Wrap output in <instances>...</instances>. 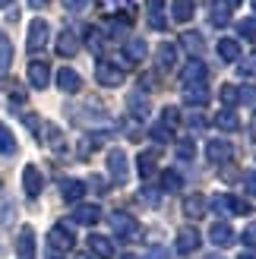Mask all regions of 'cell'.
<instances>
[{
    "label": "cell",
    "mask_w": 256,
    "mask_h": 259,
    "mask_svg": "<svg viewBox=\"0 0 256 259\" xmlns=\"http://www.w3.org/2000/svg\"><path fill=\"white\" fill-rule=\"evenodd\" d=\"M111 228H114V234H117L120 240H136L139 234H143L139 225H136V218L126 215V212H114L111 215Z\"/></svg>",
    "instance_id": "cell-1"
},
{
    "label": "cell",
    "mask_w": 256,
    "mask_h": 259,
    "mask_svg": "<svg viewBox=\"0 0 256 259\" xmlns=\"http://www.w3.org/2000/svg\"><path fill=\"white\" fill-rule=\"evenodd\" d=\"M51 38V25L45 19H32L29 22V38H25V48H29V54H38Z\"/></svg>",
    "instance_id": "cell-2"
},
{
    "label": "cell",
    "mask_w": 256,
    "mask_h": 259,
    "mask_svg": "<svg viewBox=\"0 0 256 259\" xmlns=\"http://www.w3.org/2000/svg\"><path fill=\"white\" fill-rule=\"evenodd\" d=\"M22 190H25V196H29V199H38V196H41L45 177H41V171H38L35 164H25V167H22Z\"/></svg>",
    "instance_id": "cell-3"
},
{
    "label": "cell",
    "mask_w": 256,
    "mask_h": 259,
    "mask_svg": "<svg viewBox=\"0 0 256 259\" xmlns=\"http://www.w3.org/2000/svg\"><path fill=\"white\" fill-rule=\"evenodd\" d=\"M108 174H111V180H117V184H126L130 167H126V152L123 149H111L108 152Z\"/></svg>",
    "instance_id": "cell-4"
},
{
    "label": "cell",
    "mask_w": 256,
    "mask_h": 259,
    "mask_svg": "<svg viewBox=\"0 0 256 259\" xmlns=\"http://www.w3.org/2000/svg\"><path fill=\"white\" fill-rule=\"evenodd\" d=\"M177 253H184V256H190V253H196L199 250V243H202V237H199V231L196 228H181V231H177Z\"/></svg>",
    "instance_id": "cell-5"
},
{
    "label": "cell",
    "mask_w": 256,
    "mask_h": 259,
    "mask_svg": "<svg viewBox=\"0 0 256 259\" xmlns=\"http://www.w3.org/2000/svg\"><path fill=\"white\" fill-rule=\"evenodd\" d=\"M95 79H98V85L114 89V85H120V82H123V70H117V67H114V63H108V60H98V67H95Z\"/></svg>",
    "instance_id": "cell-6"
},
{
    "label": "cell",
    "mask_w": 256,
    "mask_h": 259,
    "mask_svg": "<svg viewBox=\"0 0 256 259\" xmlns=\"http://www.w3.org/2000/svg\"><path fill=\"white\" fill-rule=\"evenodd\" d=\"M48 243H51V250H73V243H76V237H73V231L67 228V225H54L51 228V234H48Z\"/></svg>",
    "instance_id": "cell-7"
},
{
    "label": "cell",
    "mask_w": 256,
    "mask_h": 259,
    "mask_svg": "<svg viewBox=\"0 0 256 259\" xmlns=\"http://www.w3.org/2000/svg\"><path fill=\"white\" fill-rule=\"evenodd\" d=\"M57 89H60V92H67V95H76L82 89V76L76 73L73 67H60L57 70Z\"/></svg>",
    "instance_id": "cell-8"
},
{
    "label": "cell",
    "mask_w": 256,
    "mask_h": 259,
    "mask_svg": "<svg viewBox=\"0 0 256 259\" xmlns=\"http://www.w3.org/2000/svg\"><path fill=\"white\" fill-rule=\"evenodd\" d=\"M29 82H32V89H38V92L51 85V67L45 60H32L29 63Z\"/></svg>",
    "instance_id": "cell-9"
},
{
    "label": "cell",
    "mask_w": 256,
    "mask_h": 259,
    "mask_svg": "<svg viewBox=\"0 0 256 259\" xmlns=\"http://www.w3.org/2000/svg\"><path fill=\"white\" fill-rule=\"evenodd\" d=\"M206 155H209L212 164H225V161H231L234 149H231V142H228V139H212L209 146H206Z\"/></svg>",
    "instance_id": "cell-10"
},
{
    "label": "cell",
    "mask_w": 256,
    "mask_h": 259,
    "mask_svg": "<svg viewBox=\"0 0 256 259\" xmlns=\"http://www.w3.org/2000/svg\"><path fill=\"white\" fill-rule=\"evenodd\" d=\"M209 240L215 243V247H231V243H234L231 225H228V222H215V225L209 228Z\"/></svg>",
    "instance_id": "cell-11"
},
{
    "label": "cell",
    "mask_w": 256,
    "mask_h": 259,
    "mask_svg": "<svg viewBox=\"0 0 256 259\" xmlns=\"http://www.w3.org/2000/svg\"><path fill=\"white\" fill-rule=\"evenodd\" d=\"M16 253H19V259H32L35 256V231L25 225V228H19V237H16Z\"/></svg>",
    "instance_id": "cell-12"
},
{
    "label": "cell",
    "mask_w": 256,
    "mask_h": 259,
    "mask_svg": "<svg viewBox=\"0 0 256 259\" xmlns=\"http://www.w3.org/2000/svg\"><path fill=\"white\" fill-rule=\"evenodd\" d=\"M89 253H92L95 259H111V256H114V243H111V237H105V234H92V237H89Z\"/></svg>",
    "instance_id": "cell-13"
},
{
    "label": "cell",
    "mask_w": 256,
    "mask_h": 259,
    "mask_svg": "<svg viewBox=\"0 0 256 259\" xmlns=\"http://www.w3.org/2000/svg\"><path fill=\"white\" fill-rule=\"evenodd\" d=\"M126 108H130V114H133L136 120H146L149 111H152L149 95H143V92H130V98H126Z\"/></svg>",
    "instance_id": "cell-14"
},
{
    "label": "cell",
    "mask_w": 256,
    "mask_h": 259,
    "mask_svg": "<svg viewBox=\"0 0 256 259\" xmlns=\"http://www.w3.org/2000/svg\"><path fill=\"white\" fill-rule=\"evenodd\" d=\"M76 51H79V38H76L73 29H63V32L57 35V54H60V57H73Z\"/></svg>",
    "instance_id": "cell-15"
},
{
    "label": "cell",
    "mask_w": 256,
    "mask_h": 259,
    "mask_svg": "<svg viewBox=\"0 0 256 259\" xmlns=\"http://www.w3.org/2000/svg\"><path fill=\"white\" fill-rule=\"evenodd\" d=\"M184 101H187V105L202 108L209 101V89L202 85V82H190V85H184Z\"/></svg>",
    "instance_id": "cell-16"
},
{
    "label": "cell",
    "mask_w": 256,
    "mask_h": 259,
    "mask_svg": "<svg viewBox=\"0 0 256 259\" xmlns=\"http://www.w3.org/2000/svg\"><path fill=\"white\" fill-rule=\"evenodd\" d=\"M60 196H63V202H79L82 196H86V184L82 180H63L60 184Z\"/></svg>",
    "instance_id": "cell-17"
},
{
    "label": "cell",
    "mask_w": 256,
    "mask_h": 259,
    "mask_svg": "<svg viewBox=\"0 0 256 259\" xmlns=\"http://www.w3.org/2000/svg\"><path fill=\"white\" fill-rule=\"evenodd\" d=\"M193 13H196L193 0H174V4H171V19L174 22H190V19H193Z\"/></svg>",
    "instance_id": "cell-18"
},
{
    "label": "cell",
    "mask_w": 256,
    "mask_h": 259,
    "mask_svg": "<svg viewBox=\"0 0 256 259\" xmlns=\"http://www.w3.org/2000/svg\"><path fill=\"white\" fill-rule=\"evenodd\" d=\"M184 215L187 218H202V215H206V196H202V193L187 196L184 199Z\"/></svg>",
    "instance_id": "cell-19"
},
{
    "label": "cell",
    "mask_w": 256,
    "mask_h": 259,
    "mask_svg": "<svg viewBox=\"0 0 256 259\" xmlns=\"http://www.w3.org/2000/svg\"><path fill=\"white\" fill-rule=\"evenodd\" d=\"M98 218H101V209H98V205H76V212H73V222L76 225H95L98 222Z\"/></svg>",
    "instance_id": "cell-20"
},
{
    "label": "cell",
    "mask_w": 256,
    "mask_h": 259,
    "mask_svg": "<svg viewBox=\"0 0 256 259\" xmlns=\"http://www.w3.org/2000/svg\"><path fill=\"white\" fill-rule=\"evenodd\" d=\"M146 41H143V38H130V41H126L123 45V54H126V63H139V60H143L146 57Z\"/></svg>",
    "instance_id": "cell-21"
},
{
    "label": "cell",
    "mask_w": 256,
    "mask_h": 259,
    "mask_svg": "<svg viewBox=\"0 0 256 259\" xmlns=\"http://www.w3.org/2000/svg\"><path fill=\"white\" fill-rule=\"evenodd\" d=\"M174 63H177V48L171 41L158 45V70H174Z\"/></svg>",
    "instance_id": "cell-22"
},
{
    "label": "cell",
    "mask_w": 256,
    "mask_h": 259,
    "mask_svg": "<svg viewBox=\"0 0 256 259\" xmlns=\"http://www.w3.org/2000/svg\"><path fill=\"white\" fill-rule=\"evenodd\" d=\"M219 57L228 60V63L240 60V45L234 41V38H222V41H219Z\"/></svg>",
    "instance_id": "cell-23"
},
{
    "label": "cell",
    "mask_w": 256,
    "mask_h": 259,
    "mask_svg": "<svg viewBox=\"0 0 256 259\" xmlns=\"http://www.w3.org/2000/svg\"><path fill=\"white\" fill-rule=\"evenodd\" d=\"M181 79H184V85H190V82H202V79H206V67H202L199 60H190L187 70L181 73Z\"/></svg>",
    "instance_id": "cell-24"
},
{
    "label": "cell",
    "mask_w": 256,
    "mask_h": 259,
    "mask_svg": "<svg viewBox=\"0 0 256 259\" xmlns=\"http://www.w3.org/2000/svg\"><path fill=\"white\" fill-rule=\"evenodd\" d=\"M215 126H219V130H225V133H234V130L240 126V120H237V114L234 111H219V114H215Z\"/></svg>",
    "instance_id": "cell-25"
},
{
    "label": "cell",
    "mask_w": 256,
    "mask_h": 259,
    "mask_svg": "<svg viewBox=\"0 0 256 259\" xmlns=\"http://www.w3.org/2000/svg\"><path fill=\"white\" fill-rule=\"evenodd\" d=\"M16 136H13V130L7 123H0V155H16Z\"/></svg>",
    "instance_id": "cell-26"
},
{
    "label": "cell",
    "mask_w": 256,
    "mask_h": 259,
    "mask_svg": "<svg viewBox=\"0 0 256 259\" xmlns=\"http://www.w3.org/2000/svg\"><path fill=\"white\" fill-rule=\"evenodd\" d=\"M13 218H16V202H13L10 196H4V193H0V228L13 225Z\"/></svg>",
    "instance_id": "cell-27"
},
{
    "label": "cell",
    "mask_w": 256,
    "mask_h": 259,
    "mask_svg": "<svg viewBox=\"0 0 256 259\" xmlns=\"http://www.w3.org/2000/svg\"><path fill=\"white\" fill-rule=\"evenodd\" d=\"M155 164H158V149H149L139 155V177H149L152 171H155Z\"/></svg>",
    "instance_id": "cell-28"
},
{
    "label": "cell",
    "mask_w": 256,
    "mask_h": 259,
    "mask_svg": "<svg viewBox=\"0 0 256 259\" xmlns=\"http://www.w3.org/2000/svg\"><path fill=\"white\" fill-rule=\"evenodd\" d=\"M10 63H13V45H10L7 32H0V76L10 70Z\"/></svg>",
    "instance_id": "cell-29"
},
{
    "label": "cell",
    "mask_w": 256,
    "mask_h": 259,
    "mask_svg": "<svg viewBox=\"0 0 256 259\" xmlns=\"http://www.w3.org/2000/svg\"><path fill=\"white\" fill-rule=\"evenodd\" d=\"M219 98H222V105L231 111L237 101H240V89L237 85H222V92H219Z\"/></svg>",
    "instance_id": "cell-30"
},
{
    "label": "cell",
    "mask_w": 256,
    "mask_h": 259,
    "mask_svg": "<svg viewBox=\"0 0 256 259\" xmlns=\"http://www.w3.org/2000/svg\"><path fill=\"white\" fill-rule=\"evenodd\" d=\"M181 187H184V180H181V174H177V171H164V174H161V190L177 193Z\"/></svg>",
    "instance_id": "cell-31"
},
{
    "label": "cell",
    "mask_w": 256,
    "mask_h": 259,
    "mask_svg": "<svg viewBox=\"0 0 256 259\" xmlns=\"http://www.w3.org/2000/svg\"><path fill=\"white\" fill-rule=\"evenodd\" d=\"M86 45L95 51V54H101L105 51V35H101L98 29H86Z\"/></svg>",
    "instance_id": "cell-32"
},
{
    "label": "cell",
    "mask_w": 256,
    "mask_h": 259,
    "mask_svg": "<svg viewBox=\"0 0 256 259\" xmlns=\"http://www.w3.org/2000/svg\"><path fill=\"white\" fill-rule=\"evenodd\" d=\"M45 133H48V146L54 149V152H60L63 149V133H60L54 123H45Z\"/></svg>",
    "instance_id": "cell-33"
},
{
    "label": "cell",
    "mask_w": 256,
    "mask_h": 259,
    "mask_svg": "<svg viewBox=\"0 0 256 259\" xmlns=\"http://www.w3.org/2000/svg\"><path fill=\"white\" fill-rule=\"evenodd\" d=\"M152 139L155 142H174V130L168 123H155L152 126Z\"/></svg>",
    "instance_id": "cell-34"
},
{
    "label": "cell",
    "mask_w": 256,
    "mask_h": 259,
    "mask_svg": "<svg viewBox=\"0 0 256 259\" xmlns=\"http://www.w3.org/2000/svg\"><path fill=\"white\" fill-rule=\"evenodd\" d=\"M181 41L187 45V51H190V54H193V51L199 54V51H202V35H199V32H184V38H181Z\"/></svg>",
    "instance_id": "cell-35"
},
{
    "label": "cell",
    "mask_w": 256,
    "mask_h": 259,
    "mask_svg": "<svg viewBox=\"0 0 256 259\" xmlns=\"http://www.w3.org/2000/svg\"><path fill=\"white\" fill-rule=\"evenodd\" d=\"M228 19H231V16H228V7L215 0V4H212V22L215 25H228Z\"/></svg>",
    "instance_id": "cell-36"
},
{
    "label": "cell",
    "mask_w": 256,
    "mask_h": 259,
    "mask_svg": "<svg viewBox=\"0 0 256 259\" xmlns=\"http://www.w3.org/2000/svg\"><path fill=\"white\" fill-rule=\"evenodd\" d=\"M193 155H196V146H193L190 139H181V142H177V158H181V161H190Z\"/></svg>",
    "instance_id": "cell-37"
},
{
    "label": "cell",
    "mask_w": 256,
    "mask_h": 259,
    "mask_svg": "<svg viewBox=\"0 0 256 259\" xmlns=\"http://www.w3.org/2000/svg\"><path fill=\"white\" fill-rule=\"evenodd\" d=\"M237 73L244 76V79H256V54L253 57H244V63L237 67Z\"/></svg>",
    "instance_id": "cell-38"
},
{
    "label": "cell",
    "mask_w": 256,
    "mask_h": 259,
    "mask_svg": "<svg viewBox=\"0 0 256 259\" xmlns=\"http://www.w3.org/2000/svg\"><path fill=\"white\" fill-rule=\"evenodd\" d=\"M212 209H215V212H222V215H231V196H228V193L215 196V199H212Z\"/></svg>",
    "instance_id": "cell-39"
},
{
    "label": "cell",
    "mask_w": 256,
    "mask_h": 259,
    "mask_svg": "<svg viewBox=\"0 0 256 259\" xmlns=\"http://www.w3.org/2000/svg\"><path fill=\"white\" fill-rule=\"evenodd\" d=\"M237 29H240V35H244L247 41H256V22H253V19H244Z\"/></svg>",
    "instance_id": "cell-40"
},
{
    "label": "cell",
    "mask_w": 256,
    "mask_h": 259,
    "mask_svg": "<svg viewBox=\"0 0 256 259\" xmlns=\"http://www.w3.org/2000/svg\"><path fill=\"white\" fill-rule=\"evenodd\" d=\"M177 120H181V111H177V108H164V114H161V123H168L171 130H174V123Z\"/></svg>",
    "instance_id": "cell-41"
},
{
    "label": "cell",
    "mask_w": 256,
    "mask_h": 259,
    "mask_svg": "<svg viewBox=\"0 0 256 259\" xmlns=\"http://www.w3.org/2000/svg\"><path fill=\"white\" fill-rule=\"evenodd\" d=\"M244 190L250 193V196H256V171H247L244 174Z\"/></svg>",
    "instance_id": "cell-42"
},
{
    "label": "cell",
    "mask_w": 256,
    "mask_h": 259,
    "mask_svg": "<svg viewBox=\"0 0 256 259\" xmlns=\"http://www.w3.org/2000/svg\"><path fill=\"white\" fill-rule=\"evenodd\" d=\"M10 98H13V105H22V101H25V92L16 82H10Z\"/></svg>",
    "instance_id": "cell-43"
},
{
    "label": "cell",
    "mask_w": 256,
    "mask_h": 259,
    "mask_svg": "<svg viewBox=\"0 0 256 259\" xmlns=\"http://www.w3.org/2000/svg\"><path fill=\"white\" fill-rule=\"evenodd\" d=\"M63 7H67L70 13H82L89 7V0H63Z\"/></svg>",
    "instance_id": "cell-44"
},
{
    "label": "cell",
    "mask_w": 256,
    "mask_h": 259,
    "mask_svg": "<svg viewBox=\"0 0 256 259\" xmlns=\"http://www.w3.org/2000/svg\"><path fill=\"white\" fill-rule=\"evenodd\" d=\"M244 243H247V247H256V222L244 228Z\"/></svg>",
    "instance_id": "cell-45"
},
{
    "label": "cell",
    "mask_w": 256,
    "mask_h": 259,
    "mask_svg": "<svg viewBox=\"0 0 256 259\" xmlns=\"http://www.w3.org/2000/svg\"><path fill=\"white\" fill-rule=\"evenodd\" d=\"M146 259H168V253H164L161 247H149V253H146Z\"/></svg>",
    "instance_id": "cell-46"
},
{
    "label": "cell",
    "mask_w": 256,
    "mask_h": 259,
    "mask_svg": "<svg viewBox=\"0 0 256 259\" xmlns=\"http://www.w3.org/2000/svg\"><path fill=\"white\" fill-rule=\"evenodd\" d=\"M240 101H256V89H244V92H240Z\"/></svg>",
    "instance_id": "cell-47"
},
{
    "label": "cell",
    "mask_w": 256,
    "mask_h": 259,
    "mask_svg": "<svg viewBox=\"0 0 256 259\" xmlns=\"http://www.w3.org/2000/svg\"><path fill=\"white\" fill-rule=\"evenodd\" d=\"M92 187H95L98 193H105V190H108V187H105V180H101V177H92Z\"/></svg>",
    "instance_id": "cell-48"
},
{
    "label": "cell",
    "mask_w": 256,
    "mask_h": 259,
    "mask_svg": "<svg viewBox=\"0 0 256 259\" xmlns=\"http://www.w3.org/2000/svg\"><path fill=\"white\" fill-rule=\"evenodd\" d=\"M143 193H146V202H149V205H155V202H158V196H155V190H143Z\"/></svg>",
    "instance_id": "cell-49"
},
{
    "label": "cell",
    "mask_w": 256,
    "mask_h": 259,
    "mask_svg": "<svg viewBox=\"0 0 256 259\" xmlns=\"http://www.w3.org/2000/svg\"><path fill=\"white\" fill-rule=\"evenodd\" d=\"M190 126H196V130L202 126V117H199V114H193V117H190Z\"/></svg>",
    "instance_id": "cell-50"
},
{
    "label": "cell",
    "mask_w": 256,
    "mask_h": 259,
    "mask_svg": "<svg viewBox=\"0 0 256 259\" xmlns=\"http://www.w3.org/2000/svg\"><path fill=\"white\" fill-rule=\"evenodd\" d=\"M29 4H32V7H35V10H41V7H45V4H48V0H29Z\"/></svg>",
    "instance_id": "cell-51"
},
{
    "label": "cell",
    "mask_w": 256,
    "mask_h": 259,
    "mask_svg": "<svg viewBox=\"0 0 256 259\" xmlns=\"http://www.w3.org/2000/svg\"><path fill=\"white\" fill-rule=\"evenodd\" d=\"M225 7H237V4H244V0H222Z\"/></svg>",
    "instance_id": "cell-52"
},
{
    "label": "cell",
    "mask_w": 256,
    "mask_h": 259,
    "mask_svg": "<svg viewBox=\"0 0 256 259\" xmlns=\"http://www.w3.org/2000/svg\"><path fill=\"white\" fill-rule=\"evenodd\" d=\"M7 7H13V0H0V10H7Z\"/></svg>",
    "instance_id": "cell-53"
},
{
    "label": "cell",
    "mask_w": 256,
    "mask_h": 259,
    "mask_svg": "<svg viewBox=\"0 0 256 259\" xmlns=\"http://www.w3.org/2000/svg\"><path fill=\"white\" fill-rule=\"evenodd\" d=\"M76 259H95L92 253H79V256H76Z\"/></svg>",
    "instance_id": "cell-54"
},
{
    "label": "cell",
    "mask_w": 256,
    "mask_h": 259,
    "mask_svg": "<svg viewBox=\"0 0 256 259\" xmlns=\"http://www.w3.org/2000/svg\"><path fill=\"white\" fill-rule=\"evenodd\" d=\"M120 259H139V256H136V253H123Z\"/></svg>",
    "instance_id": "cell-55"
},
{
    "label": "cell",
    "mask_w": 256,
    "mask_h": 259,
    "mask_svg": "<svg viewBox=\"0 0 256 259\" xmlns=\"http://www.w3.org/2000/svg\"><path fill=\"white\" fill-rule=\"evenodd\" d=\"M240 259H256V256L253 253H240Z\"/></svg>",
    "instance_id": "cell-56"
},
{
    "label": "cell",
    "mask_w": 256,
    "mask_h": 259,
    "mask_svg": "<svg viewBox=\"0 0 256 259\" xmlns=\"http://www.w3.org/2000/svg\"><path fill=\"white\" fill-rule=\"evenodd\" d=\"M48 259H57V256H48Z\"/></svg>",
    "instance_id": "cell-57"
},
{
    "label": "cell",
    "mask_w": 256,
    "mask_h": 259,
    "mask_svg": "<svg viewBox=\"0 0 256 259\" xmlns=\"http://www.w3.org/2000/svg\"><path fill=\"white\" fill-rule=\"evenodd\" d=\"M253 10H256V0H253Z\"/></svg>",
    "instance_id": "cell-58"
},
{
    "label": "cell",
    "mask_w": 256,
    "mask_h": 259,
    "mask_svg": "<svg viewBox=\"0 0 256 259\" xmlns=\"http://www.w3.org/2000/svg\"><path fill=\"white\" fill-rule=\"evenodd\" d=\"M212 259H219V256H212Z\"/></svg>",
    "instance_id": "cell-59"
}]
</instances>
